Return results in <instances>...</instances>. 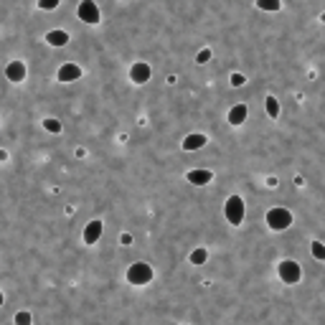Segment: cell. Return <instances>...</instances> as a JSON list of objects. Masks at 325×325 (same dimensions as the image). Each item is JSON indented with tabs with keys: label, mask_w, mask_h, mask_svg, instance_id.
<instances>
[{
	"label": "cell",
	"mask_w": 325,
	"mask_h": 325,
	"mask_svg": "<svg viewBox=\"0 0 325 325\" xmlns=\"http://www.w3.org/2000/svg\"><path fill=\"white\" fill-rule=\"evenodd\" d=\"M267 226H269L272 231H285V229L292 226V214H290L287 209H282V206L269 209V211H267Z\"/></svg>",
	"instance_id": "6da1fadb"
},
{
	"label": "cell",
	"mask_w": 325,
	"mask_h": 325,
	"mask_svg": "<svg viewBox=\"0 0 325 325\" xmlns=\"http://www.w3.org/2000/svg\"><path fill=\"white\" fill-rule=\"evenodd\" d=\"M224 216L229 224L239 226L244 221V198L241 196H229V201L224 204Z\"/></svg>",
	"instance_id": "7a4b0ae2"
},
{
	"label": "cell",
	"mask_w": 325,
	"mask_h": 325,
	"mask_svg": "<svg viewBox=\"0 0 325 325\" xmlns=\"http://www.w3.org/2000/svg\"><path fill=\"white\" fill-rule=\"evenodd\" d=\"M150 279H152V267L147 262L130 264V269H127V282L130 285H150Z\"/></svg>",
	"instance_id": "3957f363"
},
{
	"label": "cell",
	"mask_w": 325,
	"mask_h": 325,
	"mask_svg": "<svg viewBox=\"0 0 325 325\" xmlns=\"http://www.w3.org/2000/svg\"><path fill=\"white\" fill-rule=\"evenodd\" d=\"M277 272H279V279H282L285 285H297V282H300V277H302V269H300V264H297V262H292V259H285V262H279Z\"/></svg>",
	"instance_id": "277c9868"
},
{
	"label": "cell",
	"mask_w": 325,
	"mask_h": 325,
	"mask_svg": "<svg viewBox=\"0 0 325 325\" xmlns=\"http://www.w3.org/2000/svg\"><path fill=\"white\" fill-rule=\"evenodd\" d=\"M76 13H79V18H82L84 23H89V26L99 23V18H102V13H99V8H97L94 0H82L79 8H76Z\"/></svg>",
	"instance_id": "5b68a950"
},
{
	"label": "cell",
	"mask_w": 325,
	"mask_h": 325,
	"mask_svg": "<svg viewBox=\"0 0 325 325\" xmlns=\"http://www.w3.org/2000/svg\"><path fill=\"white\" fill-rule=\"evenodd\" d=\"M150 76H152V69H150L147 61H135V64H132L130 79H132L135 84H145V82H150Z\"/></svg>",
	"instance_id": "8992f818"
},
{
	"label": "cell",
	"mask_w": 325,
	"mask_h": 325,
	"mask_svg": "<svg viewBox=\"0 0 325 325\" xmlns=\"http://www.w3.org/2000/svg\"><path fill=\"white\" fill-rule=\"evenodd\" d=\"M186 178H188V183H193V186H206V183L214 181V173L206 171V168H196V171H188Z\"/></svg>",
	"instance_id": "52a82bcc"
},
{
	"label": "cell",
	"mask_w": 325,
	"mask_h": 325,
	"mask_svg": "<svg viewBox=\"0 0 325 325\" xmlns=\"http://www.w3.org/2000/svg\"><path fill=\"white\" fill-rule=\"evenodd\" d=\"M56 76H59V82H76V79L82 76V66H76V64L69 61V64H64V66L59 69Z\"/></svg>",
	"instance_id": "ba28073f"
},
{
	"label": "cell",
	"mask_w": 325,
	"mask_h": 325,
	"mask_svg": "<svg viewBox=\"0 0 325 325\" xmlns=\"http://www.w3.org/2000/svg\"><path fill=\"white\" fill-rule=\"evenodd\" d=\"M99 236H102V221L94 219V221H89L87 229H84V244H97Z\"/></svg>",
	"instance_id": "9c48e42d"
},
{
	"label": "cell",
	"mask_w": 325,
	"mask_h": 325,
	"mask_svg": "<svg viewBox=\"0 0 325 325\" xmlns=\"http://www.w3.org/2000/svg\"><path fill=\"white\" fill-rule=\"evenodd\" d=\"M6 76H8L11 82H23V79H26V64H23V61H11V64L6 66Z\"/></svg>",
	"instance_id": "30bf717a"
},
{
	"label": "cell",
	"mask_w": 325,
	"mask_h": 325,
	"mask_svg": "<svg viewBox=\"0 0 325 325\" xmlns=\"http://www.w3.org/2000/svg\"><path fill=\"white\" fill-rule=\"evenodd\" d=\"M247 114H249L247 104H234V107H231V112H229V122H231L234 127H239V125H244Z\"/></svg>",
	"instance_id": "8fae6325"
},
{
	"label": "cell",
	"mask_w": 325,
	"mask_h": 325,
	"mask_svg": "<svg viewBox=\"0 0 325 325\" xmlns=\"http://www.w3.org/2000/svg\"><path fill=\"white\" fill-rule=\"evenodd\" d=\"M206 142H209V140H206V135L193 132V135H188V137L183 140V150H201Z\"/></svg>",
	"instance_id": "7c38bea8"
},
{
	"label": "cell",
	"mask_w": 325,
	"mask_h": 325,
	"mask_svg": "<svg viewBox=\"0 0 325 325\" xmlns=\"http://www.w3.org/2000/svg\"><path fill=\"white\" fill-rule=\"evenodd\" d=\"M46 41L51 46H66L69 44V33L66 31H51V33H46Z\"/></svg>",
	"instance_id": "4fadbf2b"
},
{
	"label": "cell",
	"mask_w": 325,
	"mask_h": 325,
	"mask_svg": "<svg viewBox=\"0 0 325 325\" xmlns=\"http://www.w3.org/2000/svg\"><path fill=\"white\" fill-rule=\"evenodd\" d=\"M257 8H262V11H272V13H277V11L282 8V0H257Z\"/></svg>",
	"instance_id": "5bb4252c"
},
{
	"label": "cell",
	"mask_w": 325,
	"mask_h": 325,
	"mask_svg": "<svg viewBox=\"0 0 325 325\" xmlns=\"http://www.w3.org/2000/svg\"><path fill=\"white\" fill-rule=\"evenodd\" d=\"M264 104H267V114H269L272 119H277V117H279V102H277L274 97H267Z\"/></svg>",
	"instance_id": "9a60e30c"
},
{
	"label": "cell",
	"mask_w": 325,
	"mask_h": 325,
	"mask_svg": "<svg viewBox=\"0 0 325 325\" xmlns=\"http://www.w3.org/2000/svg\"><path fill=\"white\" fill-rule=\"evenodd\" d=\"M206 259H209V252H206L204 247H201V249H193V252H191V264H204Z\"/></svg>",
	"instance_id": "2e32d148"
},
{
	"label": "cell",
	"mask_w": 325,
	"mask_h": 325,
	"mask_svg": "<svg viewBox=\"0 0 325 325\" xmlns=\"http://www.w3.org/2000/svg\"><path fill=\"white\" fill-rule=\"evenodd\" d=\"M312 257L320 259V262H325V244L322 241H312Z\"/></svg>",
	"instance_id": "e0dca14e"
},
{
	"label": "cell",
	"mask_w": 325,
	"mask_h": 325,
	"mask_svg": "<svg viewBox=\"0 0 325 325\" xmlns=\"http://www.w3.org/2000/svg\"><path fill=\"white\" fill-rule=\"evenodd\" d=\"M44 127H46L49 132H54V135H56V132H61V122H59V119H54V117L44 119Z\"/></svg>",
	"instance_id": "ac0fdd59"
},
{
	"label": "cell",
	"mask_w": 325,
	"mask_h": 325,
	"mask_svg": "<svg viewBox=\"0 0 325 325\" xmlns=\"http://www.w3.org/2000/svg\"><path fill=\"white\" fill-rule=\"evenodd\" d=\"M59 3H61V0H38L41 11H54V8H59Z\"/></svg>",
	"instance_id": "d6986e66"
},
{
	"label": "cell",
	"mask_w": 325,
	"mask_h": 325,
	"mask_svg": "<svg viewBox=\"0 0 325 325\" xmlns=\"http://www.w3.org/2000/svg\"><path fill=\"white\" fill-rule=\"evenodd\" d=\"M16 325H31V312H26V310L18 312L16 315Z\"/></svg>",
	"instance_id": "ffe728a7"
},
{
	"label": "cell",
	"mask_w": 325,
	"mask_h": 325,
	"mask_svg": "<svg viewBox=\"0 0 325 325\" xmlns=\"http://www.w3.org/2000/svg\"><path fill=\"white\" fill-rule=\"evenodd\" d=\"M206 61H211V49H204V51H198V56H196V64H206Z\"/></svg>",
	"instance_id": "44dd1931"
},
{
	"label": "cell",
	"mask_w": 325,
	"mask_h": 325,
	"mask_svg": "<svg viewBox=\"0 0 325 325\" xmlns=\"http://www.w3.org/2000/svg\"><path fill=\"white\" fill-rule=\"evenodd\" d=\"M231 84H234V87H241V84H244V76H241V74H231Z\"/></svg>",
	"instance_id": "7402d4cb"
},
{
	"label": "cell",
	"mask_w": 325,
	"mask_h": 325,
	"mask_svg": "<svg viewBox=\"0 0 325 325\" xmlns=\"http://www.w3.org/2000/svg\"><path fill=\"white\" fill-rule=\"evenodd\" d=\"M119 241H122V244H132V236H130V234H122Z\"/></svg>",
	"instance_id": "603a6c76"
},
{
	"label": "cell",
	"mask_w": 325,
	"mask_h": 325,
	"mask_svg": "<svg viewBox=\"0 0 325 325\" xmlns=\"http://www.w3.org/2000/svg\"><path fill=\"white\" fill-rule=\"evenodd\" d=\"M322 23H325V13H322Z\"/></svg>",
	"instance_id": "cb8c5ba5"
}]
</instances>
